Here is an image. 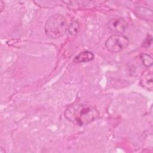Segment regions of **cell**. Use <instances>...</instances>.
Wrapping results in <instances>:
<instances>
[{"label":"cell","mask_w":153,"mask_h":153,"mask_svg":"<svg viewBox=\"0 0 153 153\" xmlns=\"http://www.w3.org/2000/svg\"><path fill=\"white\" fill-rule=\"evenodd\" d=\"M68 29V22L66 18L60 14H54L50 17L46 21L44 27L45 35L51 39L63 36Z\"/></svg>","instance_id":"7a4b0ae2"},{"label":"cell","mask_w":153,"mask_h":153,"mask_svg":"<svg viewBox=\"0 0 153 153\" xmlns=\"http://www.w3.org/2000/svg\"><path fill=\"white\" fill-rule=\"evenodd\" d=\"M128 23L121 18H114L108 22V27L111 32L116 35H122L127 29Z\"/></svg>","instance_id":"277c9868"},{"label":"cell","mask_w":153,"mask_h":153,"mask_svg":"<svg viewBox=\"0 0 153 153\" xmlns=\"http://www.w3.org/2000/svg\"><path fill=\"white\" fill-rule=\"evenodd\" d=\"M151 38H152L151 36H150V38H148H148H146V40H145V41H146V43H145V44H144V45H145L146 47H149V45L151 44L152 42H149V39Z\"/></svg>","instance_id":"9c48e42d"},{"label":"cell","mask_w":153,"mask_h":153,"mask_svg":"<svg viewBox=\"0 0 153 153\" xmlns=\"http://www.w3.org/2000/svg\"><path fill=\"white\" fill-rule=\"evenodd\" d=\"M94 58V54L89 51H84L79 53L73 59L74 63H82L91 61Z\"/></svg>","instance_id":"8992f818"},{"label":"cell","mask_w":153,"mask_h":153,"mask_svg":"<svg viewBox=\"0 0 153 153\" xmlns=\"http://www.w3.org/2000/svg\"><path fill=\"white\" fill-rule=\"evenodd\" d=\"M140 59L142 62L143 65L146 67V68H149L150 66H152V57L147 54H145V53H142L140 54Z\"/></svg>","instance_id":"ba28073f"},{"label":"cell","mask_w":153,"mask_h":153,"mask_svg":"<svg viewBox=\"0 0 153 153\" xmlns=\"http://www.w3.org/2000/svg\"><path fill=\"white\" fill-rule=\"evenodd\" d=\"M79 29V25L78 21L74 20L68 26V32L71 35H75L77 34Z\"/></svg>","instance_id":"52a82bcc"},{"label":"cell","mask_w":153,"mask_h":153,"mask_svg":"<svg viewBox=\"0 0 153 153\" xmlns=\"http://www.w3.org/2000/svg\"><path fill=\"white\" fill-rule=\"evenodd\" d=\"M129 40L123 35H112L106 41L105 45L110 52L117 53L124 50L128 45Z\"/></svg>","instance_id":"3957f363"},{"label":"cell","mask_w":153,"mask_h":153,"mask_svg":"<svg viewBox=\"0 0 153 153\" xmlns=\"http://www.w3.org/2000/svg\"><path fill=\"white\" fill-rule=\"evenodd\" d=\"M0 5H1V12H2L3 9H4V2L1 1H0Z\"/></svg>","instance_id":"30bf717a"},{"label":"cell","mask_w":153,"mask_h":153,"mask_svg":"<svg viewBox=\"0 0 153 153\" xmlns=\"http://www.w3.org/2000/svg\"><path fill=\"white\" fill-rule=\"evenodd\" d=\"M99 112L94 107L84 103L68 106L64 112V116L73 124L82 126L98 118Z\"/></svg>","instance_id":"6da1fadb"},{"label":"cell","mask_w":153,"mask_h":153,"mask_svg":"<svg viewBox=\"0 0 153 153\" xmlns=\"http://www.w3.org/2000/svg\"><path fill=\"white\" fill-rule=\"evenodd\" d=\"M140 85L149 91L152 90V73L151 71H143L140 78Z\"/></svg>","instance_id":"5b68a950"}]
</instances>
